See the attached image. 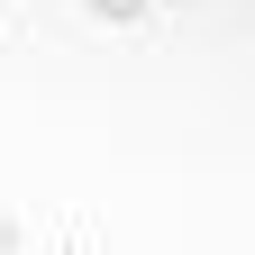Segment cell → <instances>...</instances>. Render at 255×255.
Instances as JSON below:
<instances>
[{
	"mask_svg": "<svg viewBox=\"0 0 255 255\" xmlns=\"http://www.w3.org/2000/svg\"><path fill=\"white\" fill-rule=\"evenodd\" d=\"M101 9H110V18H128V9H146V0H101Z\"/></svg>",
	"mask_w": 255,
	"mask_h": 255,
	"instance_id": "6da1fadb",
	"label": "cell"
}]
</instances>
